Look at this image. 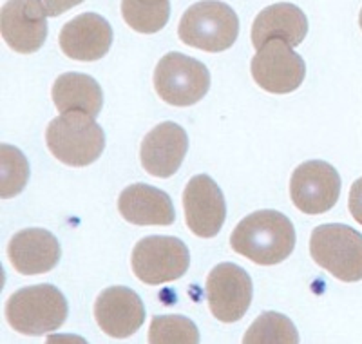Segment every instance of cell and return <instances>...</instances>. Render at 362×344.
Here are the masks:
<instances>
[{"label":"cell","instance_id":"52a82bcc","mask_svg":"<svg viewBox=\"0 0 362 344\" xmlns=\"http://www.w3.org/2000/svg\"><path fill=\"white\" fill-rule=\"evenodd\" d=\"M154 89L158 96L170 105H194L209 93L210 71L196 58L173 51L158 62Z\"/></svg>","mask_w":362,"mask_h":344},{"label":"cell","instance_id":"603a6c76","mask_svg":"<svg viewBox=\"0 0 362 344\" xmlns=\"http://www.w3.org/2000/svg\"><path fill=\"white\" fill-rule=\"evenodd\" d=\"M151 344H198L196 324L183 316H156L148 328Z\"/></svg>","mask_w":362,"mask_h":344},{"label":"cell","instance_id":"7c38bea8","mask_svg":"<svg viewBox=\"0 0 362 344\" xmlns=\"http://www.w3.org/2000/svg\"><path fill=\"white\" fill-rule=\"evenodd\" d=\"M185 222L198 238H214L226 219V203L221 189L206 174L194 176L183 190Z\"/></svg>","mask_w":362,"mask_h":344},{"label":"cell","instance_id":"7402d4cb","mask_svg":"<svg viewBox=\"0 0 362 344\" xmlns=\"http://www.w3.org/2000/svg\"><path fill=\"white\" fill-rule=\"evenodd\" d=\"M28 158L21 149L9 144L0 145V196L2 200L15 197L24 190L29 180Z\"/></svg>","mask_w":362,"mask_h":344},{"label":"cell","instance_id":"9c48e42d","mask_svg":"<svg viewBox=\"0 0 362 344\" xmlns=\"http://www.w3.org/2000/svg\"><path fill=\"white\" fill-rule=\"evenodd\" d=\"M250 73L263 91L274 95H286L303 84L306 76V64L288 44L272 40L254 55Z\"/></svg>","mask_w":362,"mask_h":344},{"label":"cell","instance_id":"cb8c5ba5","mask_svg":"<svg viewBox=\"0 0 362 344\" xmlns=\"http://www.w3.org/2000/svg\"><path fill=\"white\" fill-rule=\"evenodd\" d=\"M348 209L357 223L362 225V178L354 181L350 189V197H348Z\"/></svg>","mask_w":362,"mask_h":344},{"label":"cell","instance_id":"e0dca14e","mask_svg":"<svg viewBox=\"0 0 362 344\" xmlns=\"http://www.w3.org/2000/svg\"><path fill=\"white\" fill-rule=\"evenodd\" d=\"M308 33V18L303 9L290 2H277L255 17L252 24V44L261 50L272 40H281L290 47H297Z\"/></svg>","mask_w":362,"mask_h":344},{"label":"cell","instance_id":"ffe728a7","mask_svg":"<svg viewBox=\"0 0 362 344\" xmlns=\"http://www.w3.org/2000/svg\"><path fill=\"white\" fill-rule=\"evenodd\" d=\"M122 15L127 25L138 33L153 35L161 31L170 17V2L167 0H125Z\"/></svg>","mask_w":362,"mask_h":344},{"label":"cell","instance_id":"9a60e30c","mask_svg":"<svg viewBox=\"0 0 362 344\" xmlns=\"http://www.w3.org/2000/svg\"><path fill=\"white\" fill-rule=\"evenodd\" d=\"M189 151L185 129L174 122H163L147 132L141 142V167L156 178H170L181 167Z\"/></svg>","mask_w":362,"mask_h":344},{"label":"cell","instance_id":"5bb4252c","mask_svg":"<svg viewBox=\"0 0 362 344\" xmlns=\"http://www.w3.org/2000/svg\"><path fill=\"white\" fill-rule=\"evenodd\" d=\"M95 319L103 333L125 339L144 324L145 306L140 295L131 288L109 287L96 297Z\"/></svg>","mask_w":362,"mask_h":344},{"label":"cell","instance_id":"4fadbf2b","mask_svg":"<svg viewBox=\"0 0 362 344\" xmlns=\"http://www.w3.org/2000/svg\"><path fill=\"white\" fill-rule=\"evenodd\" d=\"M60 50L71 60L95 62L109 53L112 28L98 13H82L60 29Z\"/></svg>","mask_w":362,"mask_h":344},{"label":"cell","instance_id":"8992f818","mask_svg":"<svg viewBox=\"0 0 362 344\" xmlns=\"http://www.w3.org/2000/svg\"><path fill=\"white\" fill-rule=\"evenodd\" d=\"M313 261L344 283L362 279V234L348 225L328 223L313 229L310 238Z\"/></svg>","mask_w":362,"mask_h":344},{"label":"cell","instance_id":"d6986e66","mask_svg":"<svg viewBox=\"0 0 362 344\" xmlns=\"http://www.w3.org/2000/svg\"><path fill=\"white\" fill-rule=\"evenodd\" d=\"M53 102L60 115L86 113L95 116L103 107V91L95 78L83 73H64L53 84Z\"/></svg>","mask_w":362,"mask_h":344},{"label":"cell","instance_id":"7a4b0ae2","mask_svg":"<svg viewBox=\"0 0 362 344\" xmlns=\"http://www.w3.org/2000/svg\"><path fill=\"white\" fill-rule=\"evenodd\" d=\"M66 295L53 285H33L13 292L6 303V319L15 332L37 337L54 332L67 319Z\"/></svg>","mask_w":362,"mask_h":344},{"label":"cell","instance_id":"6da1fadb","mask_svg":"<svg viewBox=\"0 0 362 344\" xmlns=\"http://www.w3.org/2000/svg\"><path fill=\"white\" fill-rule=\"evenodd\" d=\"M230 246L235 254L270 267L283 263L296 246V229L277 210H257L239 222L232 230Z\"/></svg>","mask_w":362,"mask_h":344},{"label":"cell","instance_id":"277c9868","mask_svg":"<svg viewBox=\"0 0 362 344\" xmlns=\"http://www.w3.org/2000/svg\"><path fill=\"white\" fill-rule=\"evenodd\" d=\"M239 35V18L225 2L206 0L190 6L177 25L183 44L209 53L230 50Z\"/></svg>","mask_w":362,"mask_h":344},{"label":"cell","instance_id":"30bf717a","mask_svg":"<svg viewBox=\"0 0 362 344\" xmlns=\"http://www.w3.org/2000/svg\"><path fill=\"white\" fill-rule=\"evenodd\" d=\"M341 196V176L326 161L310 160L293 171L290 197L300 212L317 216L334 209Z\"/></svg>","mask_w":362,"mask_h":344},{"label":"cell","instance_id":"8fae6325","mask_svg":"<svg viewBox=\"0 0 362 344\" xmlns=\"http://www.w3.org/2000/svg\"><path fill=\"white\" fill-rule=\"evenodd\" d=\"M206 303L221 323L243 319L252 303V279L234 263H221L206 277Z\"/></svg>","mask_w":362,"mask_h":344},{"label":"cell","instance_id":"ba28073f","mask_svg":"<svg viewBox=\"0 0 362 344\" xmlns=\"http://www.w3.org/2000/svg\"><path fill=\"white\" fill-rule=\"evenodd\" d=\"M131 265L141 283L156 287L183 277L190 267V254L181 239L173 236H148L132 248Z\"/></svg>","mask_w":362,"mask_h":344},{"label":"cell","instance_id":"5b68a950","mask_svg":"<svg viewBox=\"0 0 362 344\" xmlns=\"http://www.w3.org/2000/svg\"><path fill=\"white\" fill-rule=\"evenodd\" d=\"M76 2L11 0L0 11V31L6 44L22 55L37 53L47 38V17H58Z\"/></svg>","mask_w":362,"mask_h":344},{"label":"cell","instance_id":"ac0fdd59","mask_svg":"<svg viewBox=\"0 0 362 344\" xmlns=\"http://www.w3.org/2000/svg\"><path fill=\"white\" fill-rule=\"evenodd\" d=\"M118 210L132 225H173L176 219L173 200L167 193L147 183L129 185L118 197Z\"/></svg>","mask_w":362,"mask_h":344},{"label":"cell","instance_id":"d4e9b609","mask_svg":"<svg viewBox=\"0 0 362 344\" xmlns=\"http://www.w3.org/2000/svg\"><path fill=\"white\" fill-rule=\"evenodd\" d=\"M358 25H361L362 29V9H361V15H358Z\"/></svg>","mask_w":362,"mask_h":344},{"label":"cell","instance_id":"2e32d148","mask_svg":"<svg viewBox=\"0 0 362 344\" xmlns=\"http://www.w3.org/2000/svg\"><path fill=\"white\" fill-rule=\"evenodd\" d=\"M8 258L18 274L40 275L57 267L62 248L49 230L25 229L9 239Z\"/></svg>","mask_w":362,"mask_h":344},{"label":"cell","instance_id":"44dd1931","mask_svg":"<svg viewBox=\"0 0 362 344\" xmlns=\"http://www.w3.org/2000/svg\"><path fill=\"white\" fill-rule=\"evenodd\" d=\"M245 344H297L299 333L292 321L279 311H263L243 337Z\"/></svg>","mask_w":362,"mask_h":344},{"label":"cell","instance_id":"3957f363","mask_svg":"<svg viewBox=\"0 0 362 344\" xmlns=\"http://www.w3.org/2000/svg\"><path fill=\"white\" fill-rule=\"evenodd\" d=\"M45 144L58 161L69 167L95 164L105 149V132L95 116L86 113H66L45 129Z\"/></svg>","mask_w":362,"mask_h":344}]
</instances>
